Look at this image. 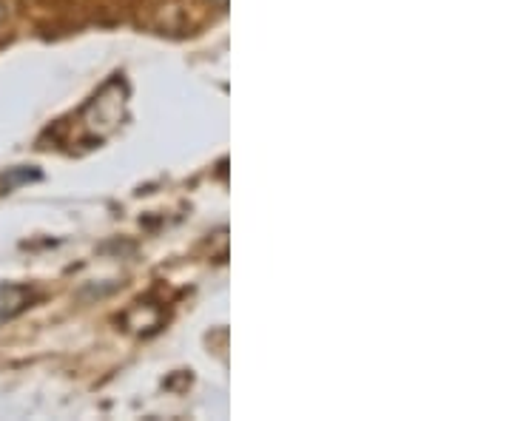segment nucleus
<instances>
[{
    "label": "nucleus",
    "instance_id": "1",
    "mask_svg": "<svg viewBox=\"0 0 512 421\" xmlns=\"http://www.w3.org/2000/svg\"><path fill=\"white\" fill-rule=\"evenodd\" d=\"M32 291L23 285H0V328L29 308Z\"/></svg>",
    "mask_w": 512,
    "mask_h": 421
},
{
    "label": "nucleus",
    "instance_id": "2",
    "mask_svg": "<svg viewBox=\"0 0 512 421\" xmlns=\"http://www.w3.org/2000/svg\"><path fill=\"white\" fill-rule=\"evenodd\" d=\"M3 18H6V6H3V0H0V23H3Z\"/></svg>",
    "mask_w": 512,
    "mask_h": 421
}]
</instances>
